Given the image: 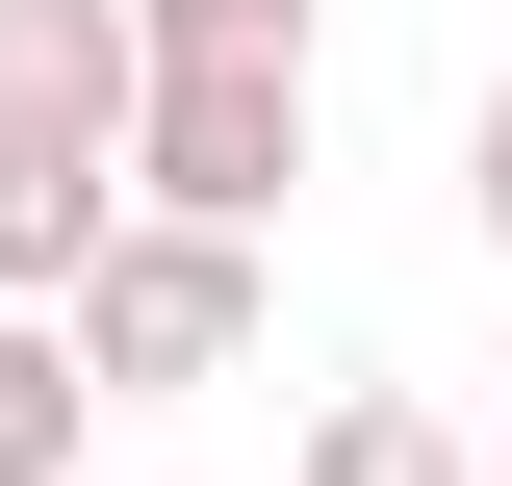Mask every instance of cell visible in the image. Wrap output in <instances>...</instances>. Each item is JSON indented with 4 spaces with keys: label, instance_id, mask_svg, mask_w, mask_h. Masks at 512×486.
Returning <instances> with one entry per match:
<instances>
[{
    "label": "cell",
    "instance_id": "cell-1",
    "mask_svg": "<svg viewBox=\"0 0 512 486\" xmlns=\"http://www.w3.org/2000/svg\"><path fill=\"white\" fill-rule=\"evenodd\" d=\"M77 384L103 410H154V384H231L256 359V231H205V205H103V256L52 282Z\"/></svg>",
    "mask_w": 512,
    "mask_h": 486
},
{
    "label": "cell",
    "instance_id": "cell-4",
    "mask_svg": "<svg viewBox=\"0 0 512 486\" xmlns=\"http://www.w3.org/2000/svg\"><path fill=\"white\" fill-rule=\"evenodd\" d=\"M0 128H103L128 154V0H0Z\"/></svg>",
    "mask_w": 512,
    "mask_h": 486
},
{
    "label": "cell",
    "instance_id": "cell-5",
    "mask_svg": "<svg viewBox=\"0 0 512 486\" xmlns=\"http://www.w3.org/2000/svg\"><path fill=\"white\" fill-rule=\"evenodd\" d=\"M77 410H103L77 333H52V307H0V486H77Z\"/></svg>",
    "mask_w": 512,
    "mask_h": 486
},
{
    "label": "cell",
    "instance_id": "cell-7",
    "mask_svg": "<svg viewBox=\"0 0 512 486\" xmlns=\"http://www.w3.org/2000/svg\"><path fill=\"white\" fill-rule=\"evenodd\" d=\"M461 205H487V256H512V77L461 103Z\"/></svg>",
    "mask_w": 512,
    "mask_h": 486
},
{
    "label": "cell",
    "instance_id": "cell-6",
    "mask_svg": "<svg viewBox=\"0 0 512 486\" xmlns=\"http://www.w3.org/2000/svg\"><path fill=\"white\" fill-rule=\"evenodd\" d=\"M308 486H461V435L410 410V384H333V410H308Z\"/></svg>",
    "mask_w": 512,
    "mask_h": 486
},
{
    "label": "cell",
    "instance_id": "cell-3",
    "mask_svg": "<svg viewBox=\"0 0 512 486\" xmlns=\"http://www.w3.org/2000/svg\"><path fill=\"white\" fill-rule=\"evenodd\" d=\"M103 205H128L103 128H0V307H52L77 256H103Z\"/></svg>",
    "mask_w": 512,
    "mask_h": 486
},
{
    "label": "cell",
    "instance_id": "cell-2",
    "mask_svg": "<svg viewBox=\"0 0 512 486\" xmlns=\"http://www.w3.org/2000/svg\"><path fill=\"white\" fill-rule=\"evenodd\" d=\"M282 180H308V52H128V205L282 231Z\"/></svg>",
    "mask_w": 512,
    "mask_h": 486
},
{
    "label": "cell",
    "instance_id": "cell-8",
    "mask_svg": "<svg viewBox=\"0 0 512 486\" xmlns=\"http://www.w3.org/2000/svg\"><path fill=\"white\" fill-rule=\"evenodd\" d=\"M461 486H512V359H487V461H461Z\"/></svg>",
    "mask_w": 512,
    "mask_h": 486
}]
</instances>
